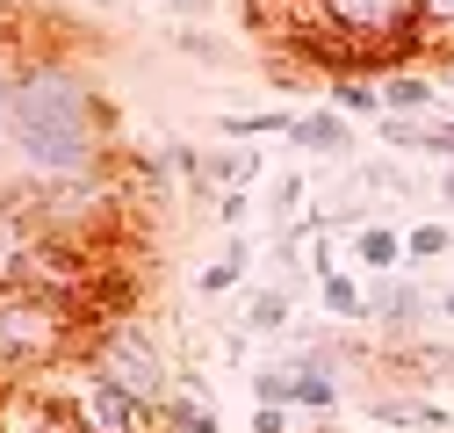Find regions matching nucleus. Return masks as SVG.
Returning a JSON list of instances; mask_svg holds the SVG:
<instances>
[{
    "label": "nucleus",
    "mask_w": 454,
    "mask_h": 433,
    "mask_svg": "<svg viewBox=\"0 0 454 433\" xmlns=\"http://www.w3.org/2000/svg\"><path fill=\"white\" fill-rule=\"evenodd\" d=\"M239 325H246V333H260V340L289 333V325H296V289H289V282H267V289H253Z\"/></svg>",
    "instance_id": "9b49d317"
},
{
    "label": "nucleus",
    "mask_w": 454,
    "mask_h": 433,
    "mask_svg": "<svg viewBox=\"0 0 454 433\" xmlns=\"http://www.w3.org/2000/svg\"><path fill=\"white\" fill-rule=\"evenodd\" d=\"M354 275H396V267H404V232H396V224H375V216H368V224L354 232Z\"/></svg>",
    "instance_id": "9d476101"
},
{
    "label": "nucleus",
    "mask_w": 454,
    "mask_h": 433,
    "mask_svg": "<svg viewBox=\"0 0 454 433\" xmlns=\"http://www.w3.org/2000/svg\"><path fill=\"white\" fill-rule=\"evenodd\" d=\"M411 152H426V159L447 167V159H454V116H419V145Z\"/></svg>",
    "instance_id": "4be33fe9"
},
{
    "label": "nucleus",
    "mask_w": 454,
    "mask_h": 433,
    "mask_svg": "<svg viewBox=\"0 0 454 433\" xmlns=\"http://www.w3.org/2000/svg\"><path fill=\"white\" fill-rule=\"evenodd\" d=\"M159 433H223V426H216V405H209V398L174 390V398L159 405Z\"/></svg>",
    "instance_id": "f3484780"
},
{
    "label": "nucleus",
    "mask_w": 454,
    "mask_h": 433,
    "mask_svg": "<svg viewBox=\"0 0 454 433\" xmlns=\"http://www.w3.org/2000/svg\"><path fill=\"white\" fill-rule=\"evenodd\" d=\"M43 390L66 405L73 433H159V412L137 405V398H123L116 383H101L87 361H66L59 375H43Z\"/></svg>",
    "instance_id": "39448f33"
},
{
    "label": "nucleus",
    "mask_w": 454,
    "mask_h": 433,
    "mask_svg": "<svg viewBox=\"0 0 454 433\" xmlns=\"http://www.w3.org/2000/svg\"><path fill=\"white\" fill-rule=\"evenodd\" d=\"M159 8H209V0H159Z\"/></svg>",
    "instance_id": "7c9ffc66"
},
{
    "label": "nucleus",
    "mask_w": 454,
    "mask_h": 433,
    "mask_svg": "<svg viewBox=\"0 0 454 433\" xmlns=\"http://www.w3.org/2000/svg\"><path fill=\"white\" fill-rule=\"evenodd\" d=\"M73 8H87V15H116L123 0H73Z\"/></svg>",
    "instance_id": "cd10ccee"
},
{
    "label": "nucleus",
    "mask_w": 454,
    "mask_h": 433,
    "mask_svg": "<svg viewBox=\"0 0 454 433\" xmlns=\"http://www.w3.org/2000/svg\"><path fill=\"white\" fill-rule=\"evenodd\" d=\"M447 80H454V73H447Z\"/></svg>",
    "instance_id": "2f4dec72"
},
{
    "label": "nucleus",
    "mask_w": 454,
    "mask_h": 433,
    "mask_svg": "<svg viewBox=\"0 0 454 433\" xmlns=\"http://www.w3.org/2000/svg\"><path fill=\"white\" fill-rule=\"evenodd\" d=\"M181 51H188V59H202V66H216V59H223V43H216V36H202V29H181Z\"/></svg>",
    "instance_id": "393cba45"
},
{
    "label": "nucleus",
    "mask_w": 454,
    "mask_h": 433,
    "mask_svg": "<svg viewBox=\"0 0 454 433\" xmlns=\"http://www.w3.org/2000/svg\"><path fill=\"white\" fill-rule=\"evenodd\" d=\"M317 22L354 43V59L368 66V80L382 73H419L426 43H419V0H317Z\"/></svg>",
    "instance_id": "7ed1b4c3"
},
{
    "label": "nucleus",
    "mask_w": 454,
    "mask_h": 433,
    "mask_svg": "<svg viewBox=\"0 0 454 433\" xmlns=\"http://www.w3.org/2000/svg\"><path fill=\"white\" fill-rule=\"evenodd\" d=\"M419 43H426V66H454V0H419Z\"/></svg>",
    "instance_id": "a211bd4d"
},
{
    "label": "nucleus",
    "mask_w": 454,
    "mask_h": 433,
    "mask_svg": "<svg viewBox=\"0 0 454 433\" xmlns=\"http://www.w3.org/2000/svg\"><path fill=\"white\" fill-rule=\"evenodd\" d=\"M246 209H253V195H246V188H231V195H216V216H223V224H239Z\"/></svg>",
    "instance_id": "a878e982"
},
{
    "label": "nucleus",
    "mask_w": 454,
    "mask_h": 433,
    "mask_svg": "<svg viewBox=\"0 0 454 433\" xmlns=\"http://www.w3.org/2000/svg\"><path fill=\"white\" fill-rule=\"evenodd\" d=\"M433 318H440V303H433L426 282H411V275H368V325L382 333V347H411Z\"/></svg>",
    "instance_id": "423d86ee"
},
{
    "label": "nucleus",
    "mask_w": 454,
    "mask_h": 433,
    "mask_svg": "<svg viewBox=\"0 0 454 433\" xmlns=\"http://www.w3.org/2000/svg\"><path fill=\"white\" fill-rule=\"evenodd\" d=\"M80 361L101 375V383H116L123 398H137V405H152V412L174 398V361H166V347H159V333H152L145 318H123V325L87 333Z\"/></svg>",
    "instance_id": "20e7f679"
},
{
    "label": "nucleus",
    "mask_w": 454,
    "mask_h": 433,
    "mask_svg": "<svg viewBox=\"0 0 454 433\" xmlns=\"http://www.w3.org/2000/svg\"><path fill=\"white\" fill-rule=\"evenodd\" d=\"M368 419L382 433H447L454 426V412L440 398H426V390H375L368 398Z\"/></svg>",
    "instance_id": "0eeeda50"
},
{
    "label": "nucleus",
    "mask_w": 454,
    "mask_h": 433,
    "mask_svg": "<svg viewBox=\"0 0 454 433\" xmlns=\"http://www.w3.org/2000/svg\"><path fill=\"white\" fill-rule=\"evenodd\" d=\"M289 145H296V152H310V159H354V123L339 116L332 101H317V108H303V116H296Z\"/></svg>",
    "instance_id": "6e6552de"
},
{
    "label": "nucleus",
    "mask_w": 454,
    "mask_h": 433,
    "mask_svg": "<svg viewBox=\"0 0 454 433\" xmlns=\"http://www.w3.org/2000/svg\"><path fill=\"white\" fill-rule=\"evenodd\" d=\"M296 130V108H260V116H216L223 145H260V138H289Z\"/></svg>",
    "instance_id": "2eb2a0df"
},
{
    "label": "nucleus",
    "mask_w": 454,
    "mask_h": 433,
    "mask_svg": "<svg viewBox=\"0 0 454 433\" xmlns=\"http://www.w3.org/2000/svg\"><path fill=\"white\" fill-rule=\"evenodd\" d=\"M29 253H36V224H29V209L0 188V289H22Z\"/></svg>",
    "instance_id": "1a4fd4ad"
},
{
    "label": "nucleus",
    "mask_w": 454,
    "mask_h": 433,
    "mask_svg": "<svg viewBox=\"0 0 454 433\" xmlns=\"http://www.w3.org/2000/svg\"><path fill=\"white\" fill-rule=\"evenodd\" d=\"M440 209L454 216V159H447V167H440Z\"/></svg>",
    "instance_id": "bb28decb"
},
{
    "label": "nucleus",
    "mask_w": 454,
    "mask_h": 433,
    "mask_svg": "<svg viewBox=\"0 0 454 433\" xmlns=\"http://www.w3.org/2000/svg\"><path fill=\"white\" fill-rule=\"evenodd\" d=\"M303 267H310V282H325L332 267H339V253H332V232H317V239H310V260H303Z\"/></svg>",
    "instance_id": "b1692460"
},
{
    "label": "nucleus",
    "mask_w": 454,
    "mask_h": 433,
    "mask_svg": "<svg viewBox=\"0 0 454 433\" xmlns=\"http://www.w3.org/2000/svg\"><path fill=\"white\" fill-rule=\"evenodd\" d=\"M317 303H325L332 325H361L368 318V282L354 275V267H332V275L317 282Z\"/></svg>",
    "instance_id": "f8f14e48"
},
{
    "label": "nucleus",
    "mask_w": 454,
    "mask_h": 433,
    "mask_svg": "<svg viewBox=\"0 0 454 433\" xmlns=\"http://www.w3.org/2000/svg\"><path fill=\"white\" fill-rule=\"evenodd\" d=\"M246 267H253V246H246V239H223V253L202 267V282H195V289L216 303V296H231V289L246 282Z\"/></svg>",
    "instance_id": "dca6fc26"
},
{
    "label": "nucleus",
    "mask_w": 454,
    "mask_h": 433,
    "mask_svg": "<svg viewBox=\"0 0 454 433\" xmlns=\"http://www.w3.org/2000/svg\"><path fill=\"white\" fill-rule=\"evenodd\" d=\"M15 66H22V43L0 29V152H8V108H15Z\"/></svg>",
    "instance_id": "412c9836"
},
{
    "label": "nucleus",
    "mask_w": 454,
    "mask_h": 433,
    "mask_svg": "<svg viewBox=\"0 0 454 433\" xmlns=\"http://www.w3.org/2000/svg\"><path fill=\"white\" fill-rule=\"evenodd\" d=\"M433 303H440V318H454V289H440V296H433Z\"/></svg>",
    "instance_id": "c85d7f7f"
},
{
    "label": "nucleus",
    "mask_w": 454,
    "mask_h": 433,
    "mask_svg": "<svg viewBox=\"0 0 454 433\" xmlns=\"http://www.w3.org/2000/svg\"><path fill=\"white\" fill-rule=\"evenodd\" d=\"M253 174H260V152H253V145H216V152H202V188H216V195L246 188Z\"/></svg>",
    "instance_id": "ddd939ff"
},
{
    "label": "nucleus",
    "mask_w": 454,
    "mask_h": 433,
    "mask_svg": "<svg viewBox=\"0 0 454 433\" xmlns=\"http://www.w3.org/2000/svg\"><path fill=\"white\" fill-rule=\"evenodd\" d=\"M325 101L339 108V116H382V94H375V80H325Z\"/></svg>",
    "instance_id": "aec40b11"
},
{
    "label": "nucleus",
    "mask_w": 454,
    "mask_h": 433,
    "mask_svg": "<svg viewBox=\"0 0 454 433\" xmlns=\"http://www.w3.org/2000/svg\"><path fill=\"white\" fill-rule=\"evenodd\" d=\"M87 347V325L73 303L43 296V289H0V398L29 390L43 375H59L66 361H80Z\"/></svg>",
    "instance_id": "f03ea898"
},
{
    "label": "nucleus",
    "mask_w": 454,
    "mask_h": 433,
    "mask_svg": "<svg viewBox=\"0 0 454 433\" xmlns=\"http://www.w3.org/2000/svg\"><path fill=\"white\" fill-rule=\"evenodd\" d=\"M108 152H116V116H108L94 73L66 51H22L8 159L29 181H66V174H101Z\"/></svg>",
    "instance_id": "f257e3e1"
},
{
    "label": "nucleus",
    "mask_w": 454,
    "mask_h": 433,
    "mask_svg": "<svg viewBox=\"0 0 454 433\" xmlns=\"http://www.w3.org/2000/svg\"><path fill=\"white\" fill-rule=\"evenodd\" d=\"M303 433H339V426L332 419H303Z\"/></svg>",
    "instance_id": "c756f323"
},
{
    "label": "nucleus",
    "mask_w": 454,
    "mask_h": 433,
    "mask_svg": "<svg viewBox=\"0 0 454 433\" xmlns=\"http://www.w3.org/2000/svg\"><path fill=\"white\" fill-rule=\"evenodd\" d=\"M447 253H454L447 216H426V224H411V232H404V260H411V267H433V260H447Z\"/></svg>",
    "instance_id": "6ab92c4d"
},
{
    "label": "nucleus",
    "mask_w": 454,
    "mask_h": 433,
    "mask_svg": "<svg viewBox=\"0 0 454 433\" xmlns=\"http://www.w3.org/2000/svg\"><path fill=\"white\" fill-rule=\"evenodd\" d=\"M375 138H382L389 152H411V145H419V116H375Z\"/></svg>",
    "instance_id": "5701e85b"
},
{
    "label": "nucleus",
    "mask_w": 454,
    "mask_h": 433,
    "mask_svg": "<svg viewBox=\"0 0 454 433\" xmlns=\"http://www.w3.org/2000/svg\"><path fill=\"white\" fill-rule=\"evenodd\" d=\"M375 94H382V116H426L440 87H433V73H382Z\"/></svg>",
    "instance_id": "4468645a"
}]
</instances>
